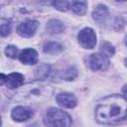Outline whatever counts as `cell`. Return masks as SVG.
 Instances as JSON below:
<instances>
[{"label": "cell", "instance_id": "15", "mask_svg": "<svg viewBox=\"0 0 127 127\" xmlns=\"http://www.w3.org/2000/svg\"><path fill=\"white\" fill-rule=\"evenodd\" d=\"M49 72H50V66H49L48 64H42V65H40V66L35 70L36 77H37V78H40V79L47 77L48 74H49Z\"/></svg>", "mask_w": 127, "mask_h": 127}, {"label": "cell", "instance_id": "9", "mask_svg": "<svg viewBox=\"0 0 127 127\" xmlns=\"http://www.w3.org/2000/svg\"><path fill=\"white\" fill-rule=\"evenodd\" d=\"M19 59L24 64H35L38 62V53L34 49H25L21 52Z\"/></svg>", "mask_w": 127, "mask_h": 127}, {"label": "cell", "instance_id": "22", "mask_svg": "<svg viewBox=\"0 0 127 127\" xmlns=\"http://www.w3.org/2000/svg\"><path fill=\"white\" fill-rule=\"evenodd\" d=\"M124 62H125V64H126V66H127V58L125 59V61H124Z\"/></svg>", "mask_w": 127, "mask_h": 127}, {"label": "cell", "instance_id": "20", "mask_svg": "<svg viewBox=\"0 0 127 127\" xmlns=\"http://www.w3.org/2000/svg\"><path fill=\"white\" fill-rule=\"evenodd\" d=\"M122 92H123V94H124L125 98H127V84L123 86V88H122Z\"/></svg>", "mask_w": 127, "mask_h": 127}, {"label": "cell", "instance_id": "12", "mask_svg": "<svg viewBox=\"0 0 127 127\" xmlns=\"http://www.w3.org/2000/svg\"><path fill=\"white\" fill-rule=\"evenodd\" d=\"M43 50L46 54H50V55H54V54H58L61 53L64 50V47L58 43V42H47L44 47Z\"/></svg>", "mask_w": 127, "mask_h": 127}, {"label": "cell", "instance_id": "2", "mask_svg": "<svg viewBox=\"0 0 127 127\" xmlns=\"http://www.w3.org/2000/svg\"><path fill=\"white\" fill-rule=\"evenodd\" d=\"M44 123L47 127H70L72 120L65 111L51 107L45 113Z\"/></svg>", "mask_w": 127, "mask_h": 127}, {"label": "cell", "instance_id": "6", "mask_svg": "<svg viewBox=\"0 0 127 127\" xmlns=\"http://www.w3.org/2000/svg\"><path fill=\"white\" fill-rule=\"evenodd\" d=\"M38 28V22L35 20H27L21 23L17 28V33L23 38H30L35 35Z\"/></svg>", "mask_w": 127, "mask_h": 127}, {"label": "cell", "instance_id": "19", "mask_svg": "<svg viewBox=\"0 0 127 127\" xmlns=\"http://www.w3.org/2000/svg\"><path fill=\"white\" fill-rule=\"evenodd\" d=\"M17 53H18V49L15 46H7L5 49V54L7 57L11 58V59H15L17 57Z\"/></svg>", "mask_w": 127, "mask_h": 127}, {"label": "cell", "instance_id": "14", "mask_svg": "<svg viewBox=\"0 0 127 127\" xmlns=\"http://www.w3.org/2000/svg\"><path fill=\"white\" fill-rule=\"evenodd\" d=\"M100 54H102L108 58V57H111L115 54V49L110 43L105 42V43H102L100 45Z\"/></svg>", "mask_w": 127, "mask_h": 127}, {"label": "cell", "instance_id": "7", "mask_svg": "<svg viewBox=\"0 0 127 127\" xmlns=\"http://www.w3.org/2000/svg\"><path fill=\"white\" fill-rule=\"evenodd\" d=\"M56 100L58 104L64 108H73L77 104V99L74 94L69 92H61L57 95Z\"/></svg>", "mask_w": 127, "mask_h": 127}, {"label": "cell", "instance_id": "13", "mask_svg": "<svg viewBox=\"0 0 127 127\" xmlns=\"http://www.w3.org/2000/svg\"><path fill=\"white\" fill-rule=\"evenodd\" d=\"M70 9L77 15H83L87 9V2L85 1H72L70 2Z\"/></svg>", "mask_w": 127, "mask_h": 127}, {"label": "cell", "instance_id": "1", "mask_svg": "<svg viewBox=\"0 0 127 127\" xmlns=\"http://www.w3.org/2000/svg\"><path fill=\"white\" fill-rule=\"evenodd\" d=\"M127 116V99L119 94H112L99 101L95 108L96 120L104 124L122 121Z\"/></svg>", "mask_w": 127, "mask_h": 127}, {"label": "cell", "instance_id": "11", "mask_svg": "<svg viewBox=\"0 0 127 127\" xmlns=\"http://www.w3.org/2000/svg\"><path fill=\"white\" fill-rule=\"evenodd\" d=\"M109 14V10L105 5H98L92 12V17L97 22L104 21Z\"/></svg>", "mask_w": 127, "mask_h": 127}, {"label": "cell", "instance_id": "21", "mask_svg": "<svg viewBox=\"0 0 127 127\" xmlns=\"http://www.w3.org/2000/svg\"><path fill=\"white\" fill-rule=\"evenodd\" d=\"M124 42H125V45L127 46V35H126V37H125V40H124Z\"/></svg>", "mask_w": 127, "mask_h": 127}, {"label": "cell", "instance_id": "17", "mask_svg": "<svg viewBox=\"0 0 127 127\" xmlns=\"http://www.w3.org/2000/svg\"><path fill=\"white\" fill-rule=\"evenodd\" d=\"M76 76H77V69L73 66H69L63 73V77L65 80H73Z\"/></svg>", "mask_w": 127, "mask_h": 127}, {"label": "cell", "instance_id": "3", "mask_svg": "<svg viewBox=\"0 0 127 127\" xmlns=\"http://www.w3.org/2000/svg\"><path fill=\"white\" fill-rule=\"evenodd\" d=\"M86 65L91 70H105L109 66V60L104 55L97 53L89 55L86 59Z\"/></svg>", "mask_w": 127, "mask_h": 127}, {"label": "cell", "instance_id": "5", "mask_svg": "<svg viewBox=\"0 0 127 127\" xmlns=\"http://www.w3.org/2000/svg\"><path fill=\"white\" fill-rule=\"evenodd\" d=\"M24 75L20 72H12L8 75L1 73V84H6L10 89L18 88L24 83Z\"/></svg>", "mask_w": 127, "mask_h": 127}, {"label": "cell", "instance_id": "18", "mask_svg": "<svg viewBox=\"0 0 127 127\" xmlns=\"http://www.w3.org/2000/svg\"><path fill=\"white\" fill-rule=\"evenodd\" d=\"M53 6L62 11V12H65L67 11L69 8H70V2H67V1H55L53 2Z\"/></svg>", "mask_w": 127, "mask_h": 127}, {"label": "cell", "instance_id": "10", "mask_svg": "<svg viewBox=\"0 0 127 127\" xmlns=\"http://www.w3.org/2000/svg\"><path fill=\"white\" fill-rule=\"evenodd\" d=\"M46 30L49 34L51 35H56V34H61L64 30V25L62 21L57 20V19H52L48 22L46 26Z\"/></svg>", "mask_w": 127, "mask_h": 127}, {"label": "cell", "instance_id": "8", "mask_svg": "<svg viewBox=\"0 0 127 127\" xmlns=\"http://www.w3.org/2000/svg\"><path fill=\"white\" fill-rule=\"evenodd\" d=\"M32 115H33L32 109L27 106H17L13 108L11 113V117L17 122H24L30 119Z\"/></svg>", "mask_w": 127, "mask_h": 127}, {"label": "cell", "instance_id": "4", "mask_svg": "<svg viewBox=\"0 0 127 127\" xmlns=\"http://www.w3.org/2000/svg\"><path fill=\"white\" fill-rule=\"evenodd\" d=\"M78 43L84 49H93L96 44V35L91 28H83L79 31L78 36Z\"/></svg>", "mask_w": 127, "mask_h": 127}, {"label": "cell", "instance_id": "16", "mask_svg": "<svg viewBox=\"0 0 127 127\" xmlns=\"http://www.w3.org/2000/svg\"><path fill=\"white\" fill-rule=\"evenodd\" d=\"M11 28H12V24L10 21L2 19L1 20V27H0V32H1V36L2 37H6L11 33Z\"/></svg>", "mask_w": 127, "mask_h": 127}]
</instances>
